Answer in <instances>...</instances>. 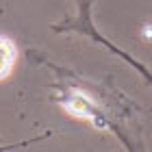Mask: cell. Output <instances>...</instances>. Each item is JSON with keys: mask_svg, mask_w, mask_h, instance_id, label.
<instances>
[{"mask_svg": "<svg viewBox=\"0 0 152 152\" xmlns=\"http://www.w3.org/2000/svg\"><path fill=\"white\" fill-rule=\"evenodd\" d=\"M63 107H65L72 115H76V117H85V120L94 122L98 128H107V120L98 113L96 104H94L91 100H87L85 96H80L78 91L67 94L65 100H63Z\"/></svg>", "mask_w": 152, "mask_h": 152, "instance_id": "1", "label": "cell"}, {"mask_svg": "<svg viewBox=\"0 0 152 152\" xmlns=\"http://www.w3.org/2000/svg\"><path fill=\"white\" fill-rule=\"evenodd\" d=\"M15 57H18V50H15V44L0 35V80H4L7 76L11 74L13 70V63H15Z\"/></svg>", "mask_w": 152, "mask_h": 152, "instance_id": "2", "label": "cell"}]
</instances>
